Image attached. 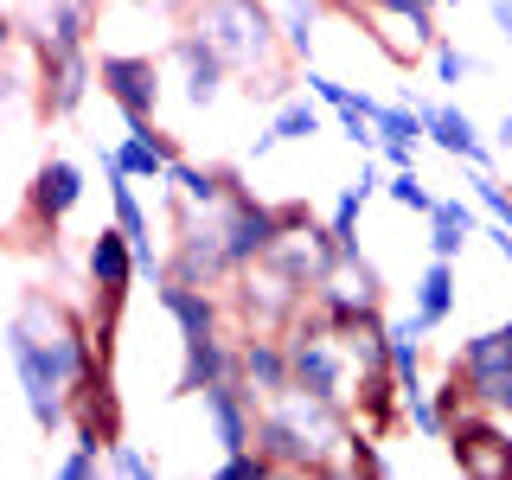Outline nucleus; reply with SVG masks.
Segmentation results:
<instances>
[{"label":"nucleus","mask_w":512,"mask_h":480,"mask_svg":"<svg viewBox=\"0 0 512 480\" xmlns=\"http://www.w3.org/2000/svg\"><path fill=\"white\" fill-rule=\"evenodd\" d=\"M455 256H429L423 263V276H416V314H423V327L429 333H442L448 327V314H455Z\"/></svg>","instance_id":"23"},{"label":"nucleus","mask_w":512,"mask_h":480,"mask_svg":"<svg viewBox=\"0 0 512 480\" xmlns=\"http://www.w3.org/2000/svg\"><path fill=\"white\" fill-rule=\"evenodd\" d=\"M314 308L327 314L333 327L365 320V314H384V276H378V263L359 244H340V263H333L327 276H320V288H314Z\"/></svg>","instance_id":"7"},{"label":"nucleus","mask_w":512,"mask_h":480,"mask_svg":"<svg viewBox=\"0 0 512 480\" xmlns=\"http://www.w3.org/2000/svg\"><path fill=\"white\" fill-rule=\"evenodd\" d=\"M71 442L103 448V455L122 442V391H116V372H109V365H90V372L71 384Z\"/></svg>","instance_id":"11"},{"label":"nucleus","mask_w":512,"mask_h":480,"mask_svg":"<svg viewBox=\"0 0 512 480\" xmlns=\"http://www.w3.org/2000/svg\"><path fill=\"white\" fill-rule=\"evenodd\" d=\"M301 84H308V96H320V103H327L333 116H340V109L352 103V84H340V77H327L320 64H301Z\"/></svg>","instance_id":"33"},{"label":"nucleus","mask_w":512,"mask_h":480,"mask_svg":"<svg viewBox=\"0 0 512 480\" xmlns=\"http://www.w3.org/2000/svg\"><path fill=\"white\" fill-rule=\"evenodd\" d=\"M256 448H263V455L276 461L282 474H340V461L320 455V448L301 436V429L288 423L276 404H263V416H256Z\"/></svg>","instance_id":"16"},{"label":"nucleus","mask_w":512,"mask_h":480,"mask_svg":"<svg viewBox=\"0 0 512 480\" xmlns=\"http://www.w3.org/2000/svg\"><path fill=\"white\" fill-rule=\"evenodd\" d=\"M84 205V167L77 160H39V173H32V186H26V199H20V231L32 237H58V224Z\"/></svg>","instance_id":"9"},{"label":"nucleus","mask_w":512,"mask_h":480,"mask_svg":"<svg viewBox=\"0 0 512 480\" xmlns=\"http://www.w3.org/2000/svg\"><path fill=\"white\" fill-rule=\"evenodd\" d=\"M84 276H90V295L96 301H116V308H128V288L141 282V263H135V244H128L122 224H103V231L90 237Z\"/></svg>","instance_id":"15"},{"label":"nucleus","mask_w":512,"mask_h":480,"mask_svg":"<svg viewBox=\"0 0 512 480\" xmlns=\"http://www.w3.org/2000/svg\"><path fill=\"white\" fill-rule=\"evenodd\" d=\"M384 199H391V205H404V212H416V218H429L442 192H429L416 167H391V173H384Z\"/></svg>","instance_id":"26"},{"label":"nucleus","mask_w":512,"mask_h":480,"mask_svg":"<svg viewBox=\"0 0 512 480\" xmlns=\"http://www.w3.org/2000/svg\"><path fill=\"white\" fill-rule=\"evenodd\" d=\"M442 7H455V0H442Z\"/></svg>","instance_id":"41"},{"label":"nucleus","mask_w":512,"mask_h":480,"mask_svg":"<svg viewBox=\"0 0 512 480\" xmlns=\"http://www.w3.org/2000/svg\"><path fill=\"white\" fill-rule=\"evenodd\" d=\"M333 0H282V39H288V58L295 64H314V26H320V13H327Z\"/></svg>","instance_id":"24"},{"label":"nucleus","mask_w":512,"mask_h":480,"mask_svg":"<svg viewBox=\"0 0 512 480\" xmlns=\"http://www.w3.org/2000/svg\"><path fill=\"white\" fill-rule=\"evenodd\" d=\"M237 256L224 244L218 212H199V205H173V256H167V282H192V288H231Z\"/></svg>","instance_id":"2"},{"label":"nucleus","mask_w":512,"mask_h":480,"mask_svg":"<svg viewBox=\"0 0 512 480\" xmlns=\"http://www.w3.org/2000/svg\"><path fill=\"white\" fill-rule=\"evenodd\" d=\"M455 365L468 372L480 410L512 416V320H500V327H487V333H468L461 352H455Z\"/></svg>","instance_id":"10"},{"label":"nucleus","mask_w":512,"mask_h":480,"mask_svg":"<svg viewBox=\"0 0 512 480\" xmlns=\"http://www.w3.org/2000/svg\"><path fill=\"white\" fill-rule=\"evenodd\" d=\"M410 103H416V96H410ZM416 109H423V122H429V141H436L448 160H461V167H487V173H493V154H500V148H493V141L474 128L468 109H455V103H416Z\"/></svg>","instance_id":"18"},{"label":"nucleus","mask_w":512,"mask_h":480,"mask_svg":"<svg viewBox=\"0 0 512 480\" xmlns=\"http://www.w3.org/2000/svg\"><path fill=\"white\" fill-rule=\"evenodd\" d=\"M429 64H436V84H461V77H474L480 71V64L468 58V52H461V45H436V52H429Z\"/></svg>","instance_id":"35"},{"label":"nucleus","mask_w":512,"mask_h":480,"mask_svg":"<svg viewBox=\"0 0 512 480\" xmlns=\"http://www.w3.org/2000/svg\"><path fill=\"white\" fill-rule=\"evenodd\" d=\"M269 474H282V468L263 455V448H237V455L218 461V480H269Z\"/></svg>","instance_id":"30"},{"label":"nucleus","mask_w":512,"mask_h":480,"mask_svg":"<svg viewBox=\"0 0 512 480\" xmlns=\"http://www.w3.org/2000/svg\"><path fill=\"white\" fill-rule=\"evenodd\" d=\"M231 308L244 320V333H288V320L308 308V288L288 276L282 263H269V256H256L231 276Z\"/></svg>","instance_id":"3"},{"label":"nucleus","mask_w":512,"mask_h":480,"mask_svg":"<svg viewBox=\"0 0 512 480\" xmlns=\"http://www.w3.org/2000/svg\"><path fill=\"white\" fill-rule=\"evenodd\" d=\"M186 26H199L244 84L250 77L282 71V64H295L288 58V39H282V13L263 7V0H192Z\"/></svg>","instance_id":"1"},{"label":"nucleus","mask_w":512,"mask_h":480,"mask_svg":"<svg viewBox=\"0 0 512 480\" xmlns=\"http://www.w3.org/2000/svg\"><path fill=\"white\" fill-rule=\"evenodd\" d=\"M487 13H493V26H500V39L512 45V0H487Z\"/></svg>","instance_id":"39"},{"label":"nucleus","mask_w":512,"mask_h":480,"mask_svg":"<svg viewBox=\"0 0 512 480\" xmlns=\"http://www.w3.org/2000/svg\"><path fill=\"white\" fill-rule=\"evenodd\" d=\"M493 148L512 154V116H500V128H493Z\"/></svg>","instance_id":"40"},{"label":"nucleus","mask_w":512,"mask_h":480,"mask_svg":"<svg viewBox=\"0 0 512 480\" xmlns=\"http://www.w3.org/2000/svg\"><path fill=\"white\" fill-rule=\"evenodd\" d=\"M244 372V333H218V340H192L180 346V372H173V397H199L205 384L218 378H237Z\"/></svg>","instance_id":"17"},{"label":"nucleus","mask_w":512,"mask_h":480,"mask_svg":"<svg viewBox=\"0 0 512 480\" xmlns=\"http://www.w3.org/2000/svg\"><path fill=\"white\" fill-rule=\"evenodd\" d=\"M276 148H282V135H276V128H263V135H250V160H269Z\"/></svg>","instance_id":"38"},{"label":"nucleus","mask_w":512,"mask_h":480,"mask_svg":"<svg viewBox=\"0 0 512 480\" xmlns=\"http://www.w3.org/2000/svg\"><path fill=\"white\" fill-rule=\"evenodd\" d=\"M20 39V32H13ZM32 64H39V116L45 122H71L77 109H84V96L96 90V58L90 45H32L20 39Z\"/></svg>","instance_id":"5"},{"label":"nucleus","mask_w":512,"mask_h":480,"mask_svg":"<svg viewBox=\"0 0 512 480\" xmlns=\"http://www.w3.org/2000/svg\"><path fill=\"white\" fill-rule=\"evenodd\" d=\"M199 404H205V429H212V442L224 448V455H237V448H256V416H263V397L244 384V372L205 384Z\"/></svg>","instance_id":"14"},{"label":"nucleus","mask_w":512,"mask_h":480,"mask_svg":"<svg viewBox=\"0 0 512 480\" xmlns=\"http://www.w3.org/2000/svg\"><path fill=\"white\" fill-rule=\"evenodd\" d=\"M167 64H173V71H180V96H186L192 109H212L218 96H224V84H231V77H237L231 64L218 58V45L205 39L199 26H180V32H173V39H167Z\"/></svg>","instance_id":"12"},{"label":"nucleus","mask_w":512,"mask_h":480,"mask_svg":"<svg viewBox=\"0 0 512 480\" xmlns=\"http://www.w3.org/2000/svg\"><path fill=\"white\" fill-rule=\"evenodd\" d=\"M96 474H109V455H103V448L71 442V455L58 461V480H96Z\"/></svg>","instance_id":"34"},{"label":"nucleus","mask_w":512,"mask_h":480,"mask_svg":"<svg viewBox=\"0 0 512 480\" xmlns=\"http://www.w3.org/2000/svg\"><path fill=\"white\" fill-rule=\"evenodd\" d=\"M218 224H224V244H231L237 269L256 263V256H269V250H276V237H282V212L269 199H256L244 180H237L231 199L218 205Z\"/></svg>","instance_id":"13"},{"label":"nucleus","mask_w":512,"mask_h":480,"mask_svg":"<svg viewBox=\"0 0 512 480\" xmlns=\"http://www.w3.org/2000/svg\"><path fill=\"white\" fill-rule=\"evenodd\" d=\"M429 224H448V231H461V237H480L487 224H480V205H468V199H436V212H429Z\"/></svg>","instance_id":"31"},{"label":"nucleus","mask_w":512,"mask_h":480,"mask_svg":"<svg viewBox=\"0 0 512 480\" xmlns=\"http://www.w3.org/2000/svg\"><path fill=\"white\" fill-rule=\"evenodd\" d=\"M365 7H384V13H410V20H429L442 0H365Z\"/></svg>","instance_id":"37"},{"label":"nucleus","mask_w":512,"mask_h":480,"mask_svg":"<svg viewBox=\"0 0 512 480\" xmlns=\"http://www.w3.org/2000/svg\"><path fill=\"white\" fill-rule=\"evenodd\" d=\"M103 7H141V13H167V20H180V13H192V0H103Z\"/></svg>","instance_id":"36"},{"label":"nucleus","mask_w":512,"mask_h":480,"mask_svg":"<svg viewBox=\"0 0 512 480\" xmlns=\"http://www.w3.org/2000/svg\"><path fill=\"white\" fill-rule=\"evenodd\" d=\"M429 141V122L423 109L410 103H378V160L384 167H416V148Z\"/></svg>","instance_id":"21"},{"label":"nucleus","mask_w":512,"mask_h":480,"mask_svg":"<svg viewBox=\"0 0 512 480\" xmlns=\"http://www.w3.org/2000/svg\"><path fill=\"white\" fill-rule=\"evenodd\" d=\"M378 442H384V436H372V429L352 423V436H346V448H340V468H346V474H372V480H384V474H391V461H384Z\"/></svg>","instance_id":"27"},{"label":"nucleus","mask_w":512,"mask_h":480,"mask_svg":"<svg viewBox=\"0 0 512 480\" xmlns=\"http://www.w3.org/2000/svg\"><path fill=\"white\" fill-rule=\"evenodd\" d=\"M154 295H160V308H167V320L180 327V346H192V340H218V333H224V301H218V288L160 282Z\"/></svg>","instance_id":"19"},{"label":"nucleus","mask_w":512,"mask_h":480,"mask_svg":"<svg viewBox=\"0 0 512 480\" xmlns=\"http://www.w3.org/2000/svg\"><path fill=\"white\" fill-rule=\"evenodd\" d=\"M7 365H13V378H20V397H26L32 423H39L45 436L71 429V378H64L58 365L45 359V346L32 340L26 327H13V320H7Z\"/></svg>","instance_id":"4"},{"label":"nucleus","mask_w":512,"mask_h":480,"mask_svg":"<svg viewBox=\"0 0 512 480\" xmlns=\"http://www.w3.org/2000/svg\"><path fill=\"white\" fill-rule=\"evenodd\" d=\"M468 192H474V205H480L493 224H506V231H512V192L493 180L487 167H468Z\"/></svg>","instance_id":"28"},{"label":"nucleus","mask_w":512,"mask_h":480,"mask_svg":"<svg viewBox=\"0 0 512 480\" xmlns=\"http://www.w3.org/2000/svg\"><path fill=\"white\" fill-rule=\"evenodd\" d=\"M410 429H416V436H429V442H448V416L436 410V391H416L410 397Z\"/></svg>","instance_id":"32"},{"label":"nucleus","mask_w":512,"mask_h":480,"mask_svg":"<svg viewBox=\"0 0 512 480\" xmlns=\"http://www.w3.org/2000/svg\"><path fill=\"white\" fill-rule=\"evenodd\" d=\"M109 474H116V480H154L160 474V461L148 455V448H135V442H116V448H109Z\"/></svg>","instance_id":"29"},{"label":"nucleus","mask_w":512,"mask_h":480,"mask_svg":"<svg viewBox=\"0 0 512 480\" xmlns=\"http://www.w3.org/2000/svg\"><path fill=\"white\" fill-rule=\"evenodd\" d=\"M96 90H103V103H116L122 122H154L160 96H167V64L148 52H103L96 58Z\"/></svg>","instance_id":"6"},{"label":"nucleus","mask_w":512,"mask_h":480,"mask_svg":"<svg viewBox=\"0 0 512 480\" xmlns=\"http://www.w3.org/2000/svg\"><path fill=\"white\" fill-rule=\"evenodd\" d=\"M269 128H276L282 141H314L320 128H327V103H308V96H288V103H276V116H269Z\"/></svg>","instance_id":"25"},{"label":"nucleus","mask_w":512,"mask_h":480,"mask_svg":"<svg viewBox=\"0 0 512 480\" xmlns=\"http://www.w3.org/2000/svg\"><path fill=\"white\" fill-rule=\"evenodd\" d=\"M244 384L263 404L295 391V365H288V340L282 333H244Z\"/></svg>","instance_id":"20"},{"label":"nucleus","mask_w":512,"mask_h":480,"mask_svg":"<svg viewBox=\"0 0 512 480\" xmlns=\"http://www.w3.org/2000/svg\"><path fill=\"white\" fill-rule=\"evenodd\" d=\"M448 461L468 480H512V416L500 410H468L448 429Z\"/></svg>","instance_id":"8"},{"label":"nucleus","mask_w":512,"mask_h":480,"mask_svg":"<svg viewBox=\"0 0 512 480\" xmlns=\"http://www.w3.org/2000/svg\"><path fill=\"white\" fill-rule=\"evenodd\" d=\"M167 186L180 192L186 205H199V212H218L224 199H231V186H237V173L231 167H199V160H173V173H167Z\"/></svg>","instance_id":"22"}]
</instances>
